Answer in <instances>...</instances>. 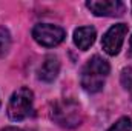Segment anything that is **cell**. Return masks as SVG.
<instances>
[{"label":"cell","instance_id":"5","mask_svg":"<svg viewBox=\"0 0 132 131\" xmlns=\"http://www.w3.org/2000/svg\"><path fill=\"white\" fill-rule=\"evenodd\" d=\"M128 34V26L125 23H117V25H112L103 35V40H101V46L104 49L106 54L109 56H117L123 46V42H125V37Z\"/></svg>","mask_w":132,"mask_h":131},{"label":"cell","instance_id":"10","mask_svg":"<svg viewBox=\"0 0 132 131\" xmlns=\"http://www.w3.org/2000/svg\"><path fill=\"white\" fill-rule=\"evenodd\" d=\"M121 83L132 96V66L123 69V72H121Z\"/></svg>","mask_w":132,"mask_h":131},{"label":"cell","instance_id":"3","mask_svg":"<svg viewBox=\"0 0 132 131\" xmlns=\"http://www.w3.org/2000/svg\"><path fill=\"white\" fill-rule=\"evenodd\" d=\"M32 103H34V94L32 91L26 86L19 88L17 91L12 93L8 103V117L12 122H22L25 120L31 111H32Z\"/></svg>","mask_w":132,"mask_h":131},{"label":"cell","instance_id":"12","mask_svg":"<svg viewBox=\"0 0 132 131\" xmlns=\"http://www.w3.org/2000/svg\"><path fill=\"white\" fill-rule=\"evenodd\" d=\"M129 46H131V56H132V37H131V40H129Z\"/></svg>","mask_w":132,"mask_h":131},{"label":"cell","instance_id":"2","mask_svg":"<svg viewBox=\"0 0 132 131\" xmlns=\"http://www.w3.org/2000/svg\"><path fill=\"white\" fill-rule=\"evenodd\" d=\"M51 119L62 128H77L83 122V113L74 99H60L51 108Z\"/></svg>","mask_w":132,"mask_h":131},{"label":"cell","instance_id":"6","mask_svg":"<svg viewBox=\"0 0 132 131\" xmlns=\"http://www.w3.org/2000/svg\"><path fill=\"white\" fill-rule=\"evenodd\" d=\"M86 6L98 17H117L125 11V5L118 0H91L86 2Z\"/></svg>","mask_w":132,"mask_h":131},{"label":"cell","instance_id":"7","mask_svg":"<svg viewBox=\"0 0 132 131\" xmlns=\"http://www.w3.org/2000/svg\"><path fill=\"white\" fill-rule=\"evenodd\" d=\"M60 72V60L57 56H46L45 60L42 62L40 69H38V79L43 82H54Z\"/></svg>","mask_w":132,"mask_h":131},{"label":"cell","instance_id":"8","mask_svg":"<svg viewBox=\"0 0 132 131\" xmlns=\"http://www.w3.org/2000/svg\"><path fill=\"white\" fill-rule=\"evenodd\" d=\"M95 37H97V31L94 26H80L74 31V43L78 49L86 51L92 46Z\"/></svg>","mask_w":132,"mask_h":131},{"label":"cell","instance_id":"9","mask_svg":"<svg viewBox=\"0 0 132 131\" xmlns=\"http://www.w3.org/2000/svg\"><path fill=\"white\" fill-rule=\"evenodd\" d=\"M11 48V34L6 28L0 26V57L6 56Z\"/></svg>","mask_w":132,"mask_h":131},{"label":"cell","instance_id":"4","mask_svg":"<svg viewBox=\"0 0 132 131\" xmlns=\"http://www.w3.org/2000/svg\"><path fill=\"white\" fill-rule=\"evenodd\" d=\"M34 40L46 48H54L60 45L66 37V33L63 28L52 25V23H38L32 28Z\"/></svg>","mask_w":132,"mask_h":131},{"label":"cell","instance_id":"11","mask_svg":"<svg viewBox=\"0 0 132 131\" xmlns=\"http://www.w3.org/2000/svg\"><path fill=\"white\" fill-rule=\"evenodd\" d=\"M108 131H131V120L128 117L118 119Z\"/></svg>","mask_w":132,"mask_h":131},{"label":"cell","instance_id":"1","mask_svg":"<svg viewBox=\"0 0 132 131\" xmlns=\"http://www.w3.org/2000/svg\"><path fill=\"white\" fill-rule=\"evenodd\" d=\"M109 69L111 66L108 63V60H104L98 54L92 56L81 69L80 82H81L83 90H86L88 93L101 91V88L104 86L106 77L109 74Z\"/></svg>","mask_w":132,"mask_h":131}]
</instances>
